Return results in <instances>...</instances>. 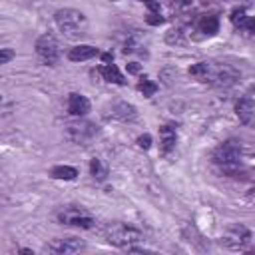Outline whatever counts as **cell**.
Returning <instances> with one entry per match:
<instances>
[{
    "instance_id": "obj_1",
    "label": "cell",
    "mask_w": 255,
    "mask_h": 255,
    "mask_svg": "<svg viewBox=\"0 0 255 255\" xmlns=\"http://www.w3.org/2000/svg\"><path fill=\"white\" fill-rule=\"evenodd\" d=\"M189 76L197 78L199 82L217 86V88H229L239 80V72L229 64H213V62H197L189 68Z\"/></svg>"
},
{
    "instance_id": "obj_2",
    "label": "cell",
    "mask_w": 255,
    "mask_h": 255,
    "mask_svg": "<svg viewBox=\"0 0 255 255\" xmlns=\"http://www.w3.org/2000/svg\"><path fill=\"white\" fill-rule=\"evenodd\" d=\"M213 163L217 169L225 175H237L241 169V141L237 139H227L221 145L215 147L211 155Z\"/></svg>"
},
{
    "instance_id": "obj_3",
    "label": "cell",
    "mask_w": 255,
    "mask_h": 255,
    "mask_svg": "<svg viewBox=\"0 0 255 255\" xmlns=\"http://www.w3.org/2000/svg\"><path fill=\"white\" fill-rule=\"evenodd\" d=\"M54 22L66 38H82L88 32V18L76 8H60L54 14Z\"/></svg>"
},
{
    "instance_id": "obj_4",
    "label": "cell",
    "mask_w": 255,
    "mask_h": 255,
    "mask_svg": "<svg viewBox=\"0 0 255 255\" xmlns=\"http://www.w3.org/2000/svg\"><path fill=\"white\" fill-rule=\"evenodd\" d=\"M143 239L141 231L131 227V225H124V223H114L106 229V241L120 247V249H126L129 245H135Z\"/></svg>"
},
{
    "instance_id": "obj_5",
    "label": "cell",
    "mask_w": 255,
    "mask_h": 255,
    "mask_svg": "<svg viewBox=\"0 0 255 255\" xmlns=\"http://www.w3.org/2000/svg\"><path fill=\"white\" fill-rule=\"evenodd\" d=\"M36 54L46 66H56L60 60V44L52 34H42L36 40Z\"/></svg>"
},
{
    "instance_id": "obj_6",
    "label": "cell",
    "mask_w": 255,
    "mask_h": 255,
    "mask_svg": "<svg viewBox=\"0 0 255 255\" xmlns=\"http://www.w3.org/2000/svg\"><path fill=\"white\" fill-rule=\"evenodd\" d=\"M58 221L64 225H74L82 229H92L96 225V219L82 207H66L58 213Z\"/></svg>"
},
{
    "instance_id": "obj_7",
    "label": "cell",
    "mask_w": 255,
    "mask_h": 255,
    "mask_svg": "<svg viewBox=\"0 0 255 255\" xmlns=\"http://www.w3.org/2000/svg\"><path fill=\"white\" fill-rule=\"evenodd\" d=\"M221 243L227 247V249H245L249 243H251V231H249V227H245V225H241V223H235V225H231L225 233H223V237H221Z\"/></svg>"
},
{
    "instance_id": "obj_8",
    "label": "cell",
    "mask_w": 255,
    "mask_h": 255,
    "mask_svg": "<svg viewBox=\"0 0 255 255\" xmlns=\"http://www.w3.org/2000/svg\"><path fill=\"white\" fill-rule=\"evenodd\" d=\"M98 133V128L96 124L92 122H84V120H78V122H72L68 124V137L74 141V143H82L86 145L88 141H92Z\"/></svg>"
},
{
    "instance_id": "obj_9",
    "label": "cell",
    "mask_w": 255,
    "mask_h": 255,
    "mask_svg": "<svg viewBox=\"0 0 255 255\" xmlns=\"http://www.w3.org/2000/svg\"><path fill=\"white\" fill-rule=\"evenodd\" d=\"M106 118L116 120V122H133L137 118V108L129 102L118 100L106 108Z\"/></svg>"
},
{
    "instance_id": "obj_10",
    "label": "cell",
    "mask_w": 255,
    "mask_h": 255,
    "mask_svg": "<svg viewBox=\"0 0 255 255\" xmlns=\"http://www.w3.org/2000/svg\"><path fill=\"white\" fill-rule=\"evenodd\" d=\"M50 251L60 253V255H70V253H78L82 249H86V243L78 237H66V239H56L54 243L48 245Z\"/></svg>"
},
{
    "instance_id": "obj_11",
    "label": "cell",
    "mask_w": 255,
    "mask_h": 255,
    "mask_svg": "<svg viewBox=\"0 0 255 255\" xmlns=\"http://www.w3.org/2000/svg\"><path fill=\"white\" fill-rule=\"evenodd\" d=\"M235 114H237V118H239L241 124H245V126L251 124L253 114H255V102H253V96H251V94H245L243 98L237 100V104H235Z\"/></svg>"
},
{
    "instance_id": "obj_12",
    "label": "cell",
    "mask_w": 255,
    "mask_h": 255,
    "mask_svg": "<svg viewBox=\"0 0 255 255\" xmlns=\"http://www.w3.org/2000/svg\"><path fill=\"white\" fill-rule=\"evenodd\" d=\"M90 112V100L78 92H72L68 96V114L74 118H82Z\"/></svg>"
},
{
    "instance_id": "obj_13",
    "label": "cell",
    "mask_w": 255,
    "mask_h": 255,
    "mask_svg": "<svg viewBox=\"0 0 255 255\" xmlns=\"http://www.w3.org/2000/svg\"><path fill=\"white\" fill-rule=\"evenodd\" d=\"M175 143H177V133H175V128L171 126H161L159 128V149L163 155H169L173 149H175Z\"/></svg>"
},
{
    "instance_id": "obj_14",
    "label": "cell",
    "mask_w": 255,
    "mask_h": 255,
    "mask_svg": "<svg viewBox=\"0 0 255 255\" xmlns=\"http://www.w3.org/2000/svg\"><path fill=\"white\" fill-rule=\"evenodd\" d=\"M94 56H98V48L90 46V44L74 46L68 52V60H72V62H86V60H92Z\"/></svg>"
},
{
    "instance_id": "obj_15",
    "label": "cell",
    "mask_w": 255,
    "mask_h": 255,
    "mask_svg": "<svg viewBox=\"0 0 255 255\" xmlns=\"http://www.w3.org/2000/svg\"><path fill=\"white\" fill-rule=\"evenodd\" d=\"M197 30L203 32L205 36H213L219 32V18L215 14H205L197 20Z\"/></svg>"
},
{
    "instance_id": "obj_16",
    "label": "cell",
    "mask_w": 255,
    "mask_h": 255,
    "mask_svg": "<svg viewBox=\"0 0 255 255\" xmlns=\"http://www.w3.org/2000/svg\"><path fill=\"white\" fill-rule=\"evenodd\" d=\"M100 74L106 82H112V84H118V86H124L126 84V78L124 74L120 72V68L116 64H104L100 66Z\"/></svg>"
},
{
    "instance_id": "obj_17",
    "label": "cell",
    "mask_w": 255,
    "mask_h": 255,
    "mask_svg": "<svg viewBox=\"0 0 255 255\" xmlns=\"http://www.w3.org/2000/svg\"><path fill=\"white\" fill-rule=\"evenodd\" d=\"M50 175H52L54 179L72 181V179H76V177H78V169H76V167H72V165H56V167H52Z\"/></svg>"
},
{
    "instance_id": "obj_18",
    "label": "cell",
    "mask_w": 255,
    "mask_h": 255,
    "mask_svg": "<svg viewBox=\"0 0 255 255\" xmlns=\"http://www.w3.org/2000/svg\"><path fill=\"white\" fill-rule=\"evenodd\" d=\"M90 171H92V175L98 177V179H104V177L108 175V167H106V165L102 163V159H98V157L92 159V163H90Z\"/></svg>"
},
{
    "instance_id": "obj_19",
    "label": "cell",
    "mask_w": 255,
    "mask_h": 255,
    "mask_svg": "<svg viewBox=\"0 0 255 255\" xmlns=\"http://www.w3.org/2000/svg\"><path fill=\"white\" fill-rule=\"evenodd\" d=\"M247 12H245V8H235L233 12H231V24L235 26V28H243L245 26V22H247Z\"/></svg>"
},
{
    "instance_id": "obj_20",
    "label": "cell",
    "mask_w": 255,
    "mask_h": 255,
    "mask_svg": "<svg viewBox=\"0 0 255 255\" xmlns=\"http://www.w3.org/2000/svg\"><path fill=\"white\" fill-rule=\"evenodd\" d=\"M137 88H139V92H143V96H145V98H149V96H153V94H155L157 84H155V82H151V80H147V78H141V80H139V84H137Z\"/></svg>"
},
{
    "instance_id": "obj_21",
    "label": "cell",
    "mask_w": 255,
    "mask_h": 255,
    "mask_svg": "<svg viewBox=\"0 0 255 255\" xmlns=\"http://www.w3.org/2000/svg\"><path fill=\"white\" fill-rule=\"evenodd\" d=\"M165 40H167L169 44H181V42H183V30H181V28H171V30L167 32Z\"/></svg>"
},
{
    "instance_id": "obj_22",
    "label": "cell",
    "mask_w": 255,
    "mask_h": 255,
    "mask_svg": "<svg viewBox=\"0 0 255 255\" xmlns=\"http://www.w3.org/2000/svg\"><path fill=\"white\" fill-rule=\"evenodd\" d=\"M14 56H16V52H14L12 48H0V64H8V62H12Z\"/></svg>"
},
{
    "instance_id": "obj_23",
    "label": "cell",
    "mask_w": 255,
    "mask_h": 255,
    "mask_svg": "<svg viewBox=\"0 0 255 255\" xmlns=\"http://www.w3.org/2000/svg\"><path fill=\"white\" fill-rule=\"evenodd\" d=\"M145 20H147V24H153V26H157V24H161V22H163V18H161V14H159V12H149Z\"/></svg>"
},
{
    "instance_id": "obj_24",
    "label": "cell",
    "mask_w": 255,
    "mask_h": 255,
    "mask_svg": "<svg viewBox=\"0 0 255 255\" xmlns=\"http://www.w3.org/2000/svg\"><path fill=\"white\" fill-rule=\"evenodd\" d=\"M137 145H139L141 149H149V145H151V135H149V133L139 135V137H137Z\"/></svg>"
},
{
    "instance_id": "obj_25",
    "label": "cell",
    "mask_w": 255,
    "mask_h": 255,
    "mask_svg": "<svg viewBox=\"0 0 255 255\" xmlns=\"http://www.w3.org/2000/svg\"><path fill=\"white\" fill-rule=\"evenodd\" d=\"M128 72H129V74H137V72H139V64H135V62L128 64Z\"/></svg>"
},
{
    "instance_id": "obj_26",
    "label": "cell",
    "mask_w": 255,
    "mask_h": 255,
    "mask_svg": "<svg viewBox=\"0 0 255 255\" xmlns=\"http://www.w3.org/2000/svg\"><path fill=\"white\" fill-rule=\"evenodd\" d=\"M102 60H104L106 64H112V60H114V58H112V54H102Z\"/></svg>"
}]
</instances>
